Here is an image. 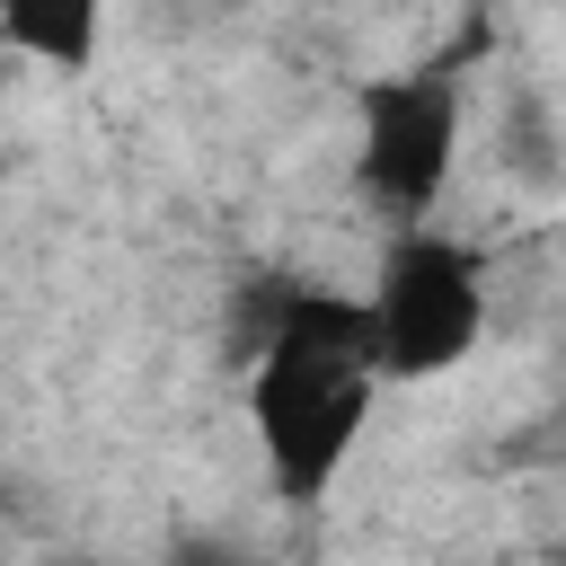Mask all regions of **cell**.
<instances>
[{
    "label": "cell",
    "mask_w": 566,
    "mask_h": 566,
    "mask_svg": "<svg viewBox=\"0 0 566 566\" xmlns=\"http://www.w3.org/2000/svg\"><path fill=\"white\" fill-rule=\"evenodd\" d=\"M97 27H106V0H0V44L44 71H88Z\"/></svg>",
    "instance_id": "cell-4"
},
{
    "label": "cell",
    "mask_w": 566,
    "mask_h": 566,
    "mask_svg": "<svg viewBox=\"0 0 566 566\" xmlns=\"http://www.w3.org/2000/svg\"><path fill=\"white\" fill-rule=\"evenodd\" d=\"M380 336H371V301L345 292H283L265 336H256V371H248V424L265 451V478L292 504H318L336 486V469L354 460L371 398H380Z\"/></svg>",
    "instance_id": "cell-1"
},
{
    "label": "cell",
    "mask_w": 566,
    "mask_h": 566,
    "mask_svg": "<svg viewBox=\"0 0 566 566\" xmlns=\"http://www.w3.org/2000/svg\"><path fill=\"white\" fill-rule=\"evenodd\" d=\"M371 336L389 380H442L478 354L486 336V256L442 239L433 221H398L371 274Z\"/></svg>",
    "instance_id": "cell-2"
},
{
    "label": "cell",
    "mask_w": 566,
    "mask_h": 566,
    "mask_svg": "<svg viewBox=\"0 0 566 566\" xmlns=\"http://www.w3.org/2000/svg\"><path fill=\"white\" fill-rule=\"evenodd\" d=\"M354 177L389 221H433L451 168H460V71L424 62V71H380L354 88Z\"/></svg>",
    "instance_id": "cell-3"
}]
</instances>
